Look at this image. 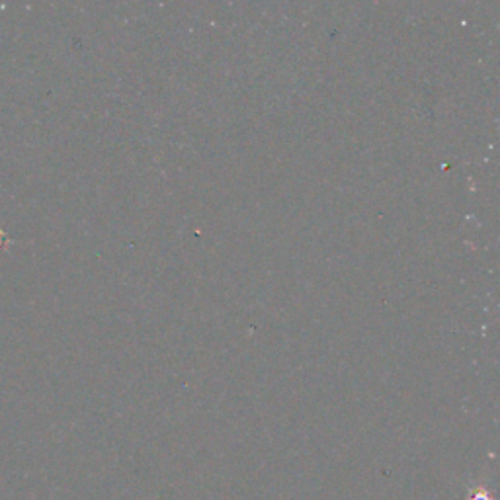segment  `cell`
Instances as JSON below:
<instances>
[{
    "mask_svg": "<svg viewBox=\"0 0 500 500\" xmlns=\"http://www.w3.org/2000/svg\"><path fill=\"white\" fill-rule=\"evenodd\" d=\"M469 500H492V499H491V492L487 491L485 487H477V489L473 491L471 497H469Z\"/></svg>",
    "mask_w": 500,
    "mask_h": 500,
    "instance_id": "obj_1",
    "label": "cell"
}]
</instances>
